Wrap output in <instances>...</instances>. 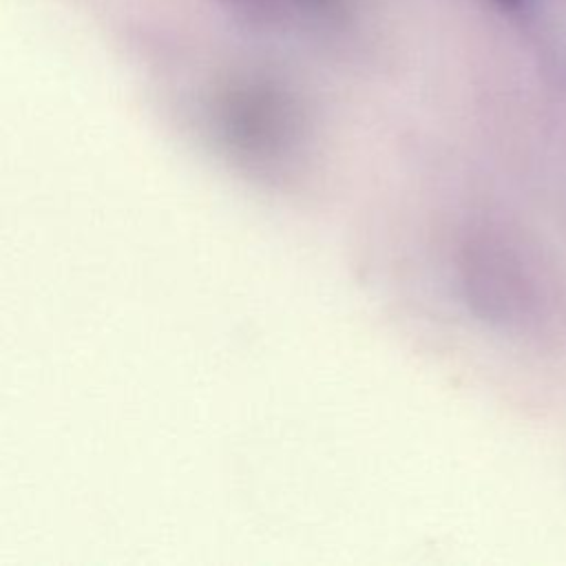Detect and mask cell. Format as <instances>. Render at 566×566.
Wrapping results in <instances>:
<instances>
[{"mask_svg":"<svg viewBox=\"0 0 566 566\" xmlns=\"http://www.w3.org/2000/svg\"><path fill=\"white\" fill-rule=\"evenodd\" d=\"M497 2H502V4H506V7H515L520 0H497Z\"/></svg>","mask_w":566,"mask_h":566,"instance_id":"1","label":"cell"}]
</instances>
